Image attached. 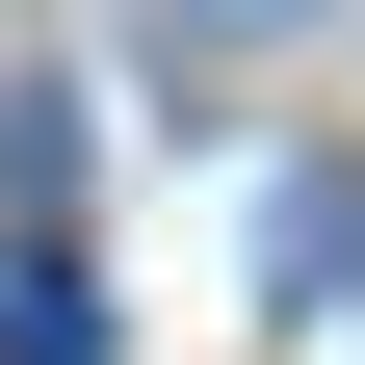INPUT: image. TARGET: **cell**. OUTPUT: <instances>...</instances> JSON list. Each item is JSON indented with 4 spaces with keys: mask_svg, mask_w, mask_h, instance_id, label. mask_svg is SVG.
Listing matches in <instances>:
<instances>
[{
    "mask_svg": "<svg viewBox=\"0 0 365 365\" xmlns=\"http://www.w3.org/2000/svg\"><path fill=\"white\" fill-rule=\"evenodd\" d=\"M78 339H105V313H78V261H53V235H0V365H78Z\"/></svg>",
    "mask_w": 365,
    "mask_h": 365,
    "instance_id": "1",
    "label": "cell"
}]
</instances>
